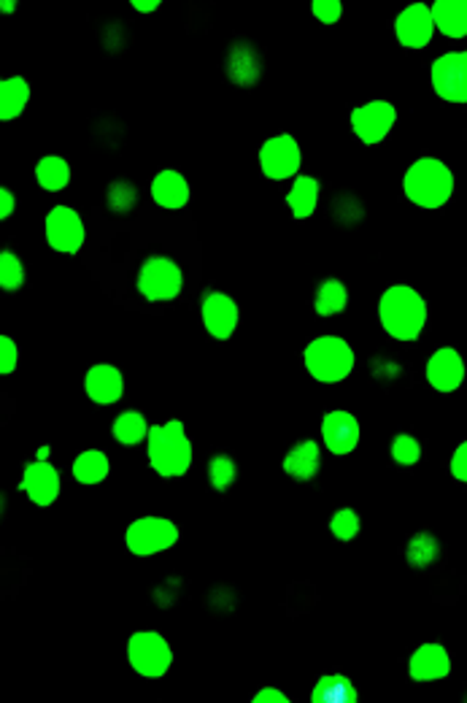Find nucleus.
Wrapping results in <instances>:
<instances>
[{
  "mask_svg": "<svg viewBox=\"0 0 467 703\" xmlns=\"http://www.w3.org/2000/svg\"><path fill=\"white\" fill-rule=\"evenodd\" d=\"M133 9L135 11H144V14H151V11H157V9H160V0H146V3H144V0H133Z\"/></svg>",
  "mask_w": 467,
  "mask_h": 703,
  "instance_id": "ea45409f",
  "label": "nucleus"
},
{
  "mask_svg": "<svg viewBox=\"0 0 467 703\" xmlns=\"http://www.w3.org/2000/svg\"><path fill=\"white\" fill-rule=\"evenodd\" d=\"M430 308L410 284L386 287L379 298V323L384 334L395 341H416L425 330Z\"/></svg>",
  "mask_w": 467,
  "mask_h": 703,
  "instance_id": "f257e3e1",
  "label": "nucleus"
},
{
  "mask_svg": "<svg viewBox=\"0 0 467 703\" xmlns=\"http://www.w3.org/2000/svg\"><path fill=\"white\" fill-rule=\"evenodd\" d=\"M135 204V187L131 182H114L109 187V206L114 211H131Z\"/></svg>",
  "mask_w": 467,
  "mask_h": 703,
  "instance_id": "72a5a7b5",
  "label": "nucleus"
},
{
  "mask_svg": "<svg viewBox=\"0 0 467 703\" xmlns=\"http://www.w3.org/2000/svg\"><path fill=\"white\" fill-rule=\"evenodd\" d=\"M184 277L171 257H149L138 271V292L151 303H165L179 298Z\"/></svg>",
  "mask_w": 467,
  "mask_h": 703,
  "instance_id": "0eeeda50",
  "label": "nucleus"
},
{
  "mask_svg": "<svg viewBox=\"0 0 467 703\" xmlns=\"http://www.w3.org/2000/svg\"><path fill=\"white\" fill-rule=\"evenodd\" d=\"M84 239H87V233H84V222L76 209H71V206H54L47 214V244L54 252L78 255L84 246Z\"/></svg>",
  "mask_w": 467,
  "mask_h": 703,
  "instance_id": "9b49d317",
  "label": "nucleus"
},
{
  "mask_svg": "<svg viewBox=\"0 0 467 703\" xmlns=\"http://www.w3.org/2000/svg\"><path fill=\"white\" fill-rule=\"evenodd\" d=\"M392 460H395L397 465H403V469H410V465H416L421 460V444L416 441L410 433H401V436L392 441Z\"/></svg>",
  "mask_w": 467,
  "mask_h": 703,
  "instance_id": "473e14b6",
  "label": "nucleus"
},
{
  "mask_svg": "<svg viewBox=\"0 0 467 703\" xmlns=\"http://www.w3.org/2000/svg\"><path fill=\"white\" fill-rule=\"evenodd\" d=\"M432 89L446 104H467V52H446L432 63Z\"/></svg>",
  "mask_w": 467,
  "mask_h": 703,
  "instance_id": "1a4fd4ad",
  "label": "nucleus"
},
{
  "mask_svg": "<svg viewBox=\"0 0 467 703\" xmlns=\"http://www.w3.org/2000/svg\"><path fill=\"white\" fill-rule=\"evenodd\" d=\"M228 73L238 84H255L260 78V63L249 47H235L228 58Z\"/></svg>",
  "mask_w": 467,
  "mask_h": 703,
  "instance_id": "bb28decb",
  "label": "nucleus"
},
{
  "mask_svg": "<svg viewBox=\"0 0 467 703\" xmlns=\"http://www.w3.org/2000/svg\"><path fill=\"white\" fill-rule=\"evenodd\" d=\"M425 376L427 385L432 387L441 396H452L454 390H459L467 376L465 360L454 347H441L438 352L430 354L425 365Z\"/></svg>",
  "mask_w": 467,
  "mask_h": 703,
  "instance_id": "f8f14e48",
  "label": "nucleus"
},
{
  "mask_svg": "<svg viewBox=\"0 0 467 703\" xmlns=\"http://www.w3.org/2000/svg\"><path fill=\"white\" fill-rule=\"evenodd\" d=\"M146 436H149V427H146L144 414L135 412V409H127V412H122L120 417L114 420V438L120 444H125V447H135V444L144 441Z\"/></svg>",
  "mask_w": 467,
  "mask_h": 703,
  "instance_id": "cd10ccee",
  "label": "nucleus"
},
{
  "mask_svg": "<svg viewBox=\"0 0 467 703\" xmlns=\"http://www.w3.org/2000/svg\"><path fill=\"white\" fill-rule=\"evenodd\" d=\"M319 204V182L314 177L295 179V184L286 193V209L295 219H308L317 211Z\"/></svg>",
  "mask_w": 467,
  "mask_h": 703,
  "instance_id": "b1692460",
  "label": "nucleus"
},
{
  "mask_svg": "<svg viewBox=\"0 0 467 703\" xmlns=\"http://www.w3.org/2000/svg\"><path fill=\"white\" fill-rule=\"evenodd\" d=\"M405 560L414 568H427L438 560V542L430 533H416L405 547Z\"/></svg>",
  "mask_w": 467,
  "mask_h": 703,
  "instance_id": "c85d7f7f",
  "label": "nucleus"
},
{
  "mask_svg": "<svg viewBox=\"0 0 467 703\" xmlns=\"http://www.w3.org/2000/svg\"><path fill=\"white\" fill-rule=\"evenodd\" d=\"M397 125V109L390 100H368L352 111V131L365 146H379Z\"/></svg>",
  "mask_w": 467,
  "mask_h": 703,
  "instance_id": "6e6552de",
  "label": "nucleus"
},
{
  "mask_svg": "<svg viewBox=\"0 0 467 703\" xmlns=\"http://www.w3.org/2000/svg\"><path fill=\"white\" fill-rule=\"evenodd\" d=\"M330 533L337 538V542L348 544L357 538L359 533V514L354 509H337L333 517H330Z\"/></svg>",
  "mask_w": 467,
  "mask_h": 703,
  "instance_id": "2f4dec72",
  "label": "nucleus"
},
{
  "mask_svg": "<svg viewBox=\"0 0 467 703\" xmlns=\"http://www.w3.org/2000/svg\"><path fill=\"white\" fill-rule=\"evenodd\" d=\"M16 365H20V344L14 339H9V336H3L0 339V371L9 376L14 374Z\"/></svg>",
  "mask_w": 467,
  "mask_h": 703,
  "instance_id": "c9c22d12",
  "label": "nucleus"
},
{
  "mask_svg": "<svg viewBox=\"0 0 467 703\" xmlns=\"http://www.w3.org/2000/svg\"><path fill=\"white\" fill-rule=\"evenodd\" d=\"M33 460H44V463H49V460H52V447H49V444H41V447L36 449V454H33Z\"/></svg>",
  "mask_w": 467,
  "mask_h": 703,
  "instance_id": "a19ab883",
  "label": "nucleus"
},
{
  "mask_svg": "<svg viewBox=\"0 0 467 703\" xmlns=\"http://www.w3.org/2000/svg\"><path fill=\"white\" fill-rule=\"evenodd\" d=\"M200 317H202V328L208 330V336L217 341H228L230 336L235 334L238 328V303L233 301L224 292H206L200 301Z\"/></svg>",
  "mask_w": 467,
  "mask_h": 703,
  "instance_id": "ddd939ff",
  "label": "nucleus"
},
{
  "mask_svg": "<svg viewBox=\"0 0 467 703\" xmlns=\"http://www.w3.org/2000/svg\"><path fill=\"white\" fill-rule=\"evenodd\" d=\"M454 171L438 157H419L408 166L403 193L419 209H441L454 195Z\"/></svg>",
  "mask_w": 467,
  "mask_h": 703,
  "instance_id": "7ed1b4c3",
  "label": "nucleus"
},
{
  "mask_svg": "<svg viewBox=\"0 0 467 703\" xmlns=\"http://www.w3.org/2000/svg\"><path fill=\"white\" fill-rule=\"evenodd\" d=\"M151 201L165 211H179L189 204V182L176 168H165L151 179Z\"/></svg>",
  "mask_w": 467,
  "mask_h": 703,
  "instance_id": "6ab92c4d",
  "label": "nucleus"
},
{
  "mask_svg": "<svg viewBox=\"0 0 467 703\" xmlns=\"http://www.w3.org/2000/svg\"><path fill=\"white\" fill-rule=\"evenodd\" d=\"M125 652L133 671L144 679L165 677L173 666L171 644H168L165 635H160L157 631H135L127 639Z\"/></svg>",
  "mask_w": 467,
  "mask_h": 703,
  "instance_id": "39448f33",
  "label": "nucleus"
},
{
  "mask_svg": "<svg viewBox=\"0 0 467 703\" xmlns=\"http://www.w3.org/2000/svg\"><path fill=\"white\" fill-rule=\"evenodd\" d=\"M303 363L311 379L322 385H341L354 371V350L341 336H317L308 341Z\"/></svg>",
  "mask_w": 467,
  "mask_h": 703,
  "instance_id": "20e7f679",
  "label": "nucleus"
},
{
  "mask_svg": "<svg viewBox=\"0 0 467 703\" xmlns=\"http://www.w3.org/2000/svg\"><path fill=\"white\" fill-rule=\"evenodd\" d=\"M0 9H3V14H11V11H16V0H3Z\"/></svg>",
  "mask_w": 467,
  "mask_h": 703,
  "instance_id": "79ce46f5",
  "label": "nucleus"
},
{
  "mask_svg": "<svg viewBox=\"0 0 467 703\" xmlns=\"http://www.w3.org/2000/svg\"><path fill=\"white\" fill-rule=\"evenodd\" d=\"M30 100V82L25 76H5L0 82V117L3 122L16 120Z\"/></svg>",
  "mask_w": 467,
  "mask_h": 703,
  "instance_id": "5701e85b",
  "label": "nucleus"
},
{
  "mask_svg": "<svg viewBox=\"0 0 467 703\" xmlns=\"http://www.w3.org/2000/svg\"><path fill=\"white\" fill-rule=\"evenodd\" d=\"M311 14L317 16L322 25H337L343 20V3L341 0H317L311 5Z\"/></svg>",
  "mask_w": 467,
  "mask_h": 703,
  "instance_id": "f704fd0d",
  "label": "nucleus"
},
{
  "mask_svg": "<svg viewBox=\"0 0 467 703\" xmlns=\"http://www.w3.org/2000/svg\"><path fill=\"white\" fill-rule=\"evenodd\" d=\"M348 306V290L341 279L319 281L317 295H314V312L319 317H335Z\"/></svg>",
  "mask_w": 467,
  "mask_h": 703,
  "instance_id": "a878e982",
  "label": "nucleus"
},
{
  "mask_svg": "<svg viewBox=\"0 0 467 703\" xmlns=\"http://www.w3.org/2000/svg\"><path fill=\"white\" fill-rule=\"evenodd\" d=\"M251 701L255 703H286L290 701V695L279 688H260L255 695H251Z\"/></svg>",
  "mask_w": 467,
  "mask_h": 703,
  "instance_id": "4c0bfd02",
  "label": "nucleus"
},
{
  "mask_svg": "<svg viewBox=\"0 0 467 703\" xmlns=\"http://www.w3.org/2000/svg\"><path fill=\"white\" fill-rule=\"evenodd\" d=\"M25 284V263L11 250L0 252V287L5 292H16Z\"/></svg>",
  "mask_w": 467,
  "mask_h": 703,
  "instance_id": "7c9ffc66",
  "label": "nucleus"
},
{
  "mask_svg": "<svg viewBox=\"0 0 467 703\" xmlns=\"http://www.w3.org/2000/svg\"><path fill=\"white\" fill-rule=\"evenodd\" d=\"M300 162H303V151L295 136L281 133V136L268 138L266 144L260 146L262 173H266L268 179H275V182L295 177V173L300 171Z\"/></svg>",
  "mask_w": 467,
  "mask_h": 703,
  "instance_id": "9d476101",
  "label": "nucleus"
},
{
  "mask_svg": "<svg viewBox=\"0 0 467 703\" xmlns=\"http://www.w3.org/2000/svg\"><path fill=\"white\" fill-rule=\"evenodd\" d=\"M84 392L89 396V401L100 403V407H111L125 392V376L116 365L98 363L84 374Z\"/></svg>",
  "mask_w": 467,
  "mask_h": 703,
  "instance_id": "f3484780",
  "label": "nucleus"
},
{
  "mask_svg": "<svg viewBox=\"0 0 467 703\" xmlns=\"http://www.w3.org/2000/svg\"><path fill=\"white\" fill-rule=\"evenodd\" d=\"M430 9L438 33L446 38L467 36V0H438Z\"/></svg>",
  "mask_w": 467,
  "mask_h": 703,
  "instance_id": "412c9836",
  "label": "nucleus"
},
{
  "mask_svg": "<svg viewBox=\"0 0 467 703\" xmlns=\"http://www.w3.org/2000/svg\"><path fill=\"white\" fill-rule=\"evenodd\" d=\"M235 480H238V465H235V460L230 454H217L208 463V482H211V487L217 493L230 490L235 485Z\"/></svg>",
  "mask_w": 467,
  "mask_h": 703,
  "instance_id": "c756f323",
  "label": "nucleus"
},
{
  "mask_svg": "<svg viewBox=\"0 0 467 703\" xmlns=\"http://www.w3.org/2000/svg\"><path fill=\"white\" fill-rule=\"evenodd\" d=\"M179 538H182L179 525L168 517H140V520L131 522L125 533V544L135 558L168 553V549L176 547Z\"/></svg>",
  "mask_w": 467,
  "mask_h": 703,
  "instance_id": "423d86ee",
  "label": "nucleus"
},
{
  "mask_svg": "<svg viewBox=\"0 0 467 703\" xmlns=\"http://www.w3.org/2000/svg\"><path fill=\"white\" fill-rule=\"evenodd\" d=\"M109 474L111 463L103 449H84V452H78L76 460H73V480L84 487L100 485V482L109 480Z\"/></svg>",
  "mask_w": 467,
  "mask_h": 703,
  "instance_id": "4be33fe9",
  "label": "nucleus"
},
{
  "mask_svg": "<svg viewBox=\"0 0 467 703\" xmlns=\"http://www.w3.org/2000/svg\"><path fill=\"white\" fill-rule=\"evenodd\" d=\"M448 469H452L454 480L463 482V485H467V441H463L457 449H454L452 463H448Z\"/></svg>",
  "mask_w": 467,
  "mask_h": 703,
  "instance_id": "e433bc0d",
  "label": "nucleus"
},
{
  "mask_svg": "<svg viewBox=\"0 0 467 703\" xmlns=\"http://www.w3.org/2000/svg\"><path fill=\"white\" fill-rule=\"evenodd\" d=\"M322 469V452H319L317 441H300L286 452L284 471L286 476L297 482H311Z\"/></svg>",
  "mask_w": 467,
  "mask_h": 703,
  "instance_id": "aec40b11",
  "label": "nucleus"
},
{
  "mask_svg": "<svg viewBox=\"0 0 467 703\" xmlns=\"http://www.w3.org/2000/svg\"><path fill=\"white\" fill-rule=\"evenodd\" d=\"M22 493L30 498V504L47 506L58 504L60 490H63V482H60V471L54 469L52 463H44V460H30L22 471Z\"/></svg>",
  "mask_w": 467,
  "mask_h": 703,
  "instance_id": "4468645a",
  "label": "nucleus"
},
{
  "mask_svg": "<svg viewBox=\"0 0 467 703\" xmlns=\"http://www.w3.org/2000/svg\"><path fill=\"white\" fill-rule=\"evenodd\" d=\"M14 206H16L14 193H11L9 187L0 190V217L9 219V217H11V211H14Z\"/></svg>",
  "mask_w": 467,
  "mask_h": 703,
  "instance_id": "58836bf2",
  "label": "nucleus"
},
{
  "mask_svg": "<svg viewBox=\"0 0 467 703\" xmlns=\"http://www.w3.org/2000/svg\"><path fill=\"white\" fill-rule=\"evenodd\" d=\"M146 454H149V465L162 480L184 476L193 469V441H189L187 427L179 420H168L149 427Z\"/></svg>",
  "mask_w": 467,
  "mask_h": 703,
  "instance_id": "f03ea898",
  "label": "nucleus"
},
{
  "mask_svg": "<svg viewBox=\"0 0 467 703\" xmlns=\"http://www.w3.org/2000/svg\"><path fill=\"white\" fill-rule=\"evenodd\" d=\"M36 182L38 187L47 190V193H60V190H65L67 182H71V166H67L65 157H41V160L36 162Z\"/></svg>",
  "mask_w": 467,
  "mask_h": 703,
  "instance_id": "393cba45",
  "label": "nucleus"
},
{
  "mask_svg": "<svg viewBox=\"0 0 467 703\" xmlns=\"http://www.w3.org/2000/svg\"><path fill=\"white\" fill-rule=\"evenodd\" d=\"M448 674H452V652L441 641L416 646L408 660V677L414 682H441Z\"/></svg>",
  "mask_w": 467,
  "mask_h": 703,
  "instance_id": "2eb2a0df",
  "label": "nucleus"
},
{
  "mask_svg": "<svg viewBox=\"0 0 467 703\" xmlns=\"http://www.w3.org/2000/svg\"><path fill=\"white\" fill-rule=\"evenodd\" d=\"M395 36L405 49H425L435 36L432 9L425 3H410L395 20Z\"/></svg>",
  "mask_w": 467,
  "mask_h": 703,
  "instance_id": "dca6fc26",
  "label": "nucleus"
},
{
  "mask_svg": "<svg viewBox=\"0 0 467 703\" xmlns=\"http://www.w3.org/2000/svg\"><path fill=\"white\" fill-rule=\"evenodd\" d=\"M322 438L333 454H348L359 444V422L352 412H328L322 420Z\"/></svg>",
  "mask_w": 467,
  "mask_h": 703,
  "instance_id": "a211bd4d",
  "label": "nucleus"
}]
</instances>
